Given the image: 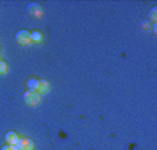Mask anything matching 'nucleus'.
Listing matches in <instances>:
<instances>
[{"mask_svg": "<svg viewBox=\"0 0 157 150\" xmlns=\"http://www.w3.org/2000/svg\"><path fill=\"white\" fill-rule=\"evenodd\" d=\"M22 99H24V103L29 107H36L40 103V93L38 90H27L22 94Z\"/></svg>", "mask_w": 157, "mask_h": 150, "instance_id": "1", "label": "nucleus"}, {"mask_svg": "<svg viewBox=\"0 0 157 150\" xmlns=\"http://www.w3.org/2000/svg\"><path fill=\"white\" fill-rule=\"evenodd\" d=\"M15 40L20 44H22V46H28V44L32 42V39H31V32L27 29L18 31V32L15 33Z\"/></svg>", "mask_w": 157, "mask_h": 150, "instance_id": "2", "label": "nucleus"}, {"mask_svg": "<svg viewBox=\"0 0 157 150\" xmlns=\"http://www.w3.org/2000/svg\"><path fill=\"white\" fill-rule=\"evenodd\" d=\"M27 13L33 18H40L43 15V9L39 3H29L27 7Z\"/></svg>", "mask_w": 157, "mask_h": 150, "instance_id": "3", "label": "nucleus"}, {"mask_svg": "<svg viewBox=\"0 0 157 150\" xmlns=\"http://www.w3.org/2000/svg\"><path fill=\"white\" fill-rule=\"evenodd\" d=\"M17 149L18 150H33L35 149V143L29 138H21L17 144Z\"/></svg>", "mask_w": 157, "mask_h": 150, "instance_id": "4", "label": "nucleus"}, {"mask_svg": "<svg viewBox=\"0 0 157 150\" xmlns=\"http://www.w3.org/2000/svg\"><path fill=\"white\" fill-rule=\"evenodd\" d=\"M20 139L21 138L18 136V133L15 132V131H9V132L6 133V136H4V140H6L9 144H11V146H17Z\"/></svg>", "mask_w": 157, "mask_h": 150, "instance_id": "5", "label": "nucleus"}, {"mask_svg": "<svg viewBox=\"0 0 157 150\" xmlns=\"http://www.w3.org/2000/svg\"><path fill=\"white\" fill-rule=\"evenodd\" d=\"M49 88H50L49 81H46V79L39 81V86H38V92H39V93H44V92H48Z\"/></svg>", "mask_w": 157, "mask_h": 150, "instance_id": "6", "label": "nucleus"}, {"mask_svg": "<svg viewBox=\"0 0 157 150\" xmlns=\"http://www.w3.org/2000/svg\"><path fill=\"white\" fill-rule=\"evenodd\" d=\"M31 39H32V42H35V43H40V42L43 40V35H42V32H39V31H35V32L31 33Z\"/></svg>", "mask_w": 157, "mask_h": 150, "instance_id": "7", "label": "nucleus"}, {"mask_svg": "<svg viewBox=\"0 0 157 150\" xmlns=\"http://www.w3.org/2000/svg\"><path fill=\"white\" fill-rule=\"evenodd\" d=\"M38 86H39V79H35V78H31L28 81V88L31 90H38Z\"/></svg>", "mask_w": 157, "mask_h": 150, "instance_id": "8", "label": "nucleus"}, {"mask_svg": "<svg viewBox=\"0 0 157 150\" xmlns=\"http://www.w3.org/2000/svg\"><path fill=\"white\" fill-rule=\"evenodd\" d=\"M7 70H9V67H7L6 61H3V60H0V74H2V75L7 74Z\"/></svg>", "mask_w": 157, "mask_h": 150, "instance_id": "9", "label": "nucleus"}, {"mask_svg": "<svg viewBox=\"0 0 157 150\" xmlns=\"http://www.w3.org/2000/svg\"><path fill=\"white\" fill-rule=\"evenodd\" d=\"M156 13H157V7H153V9L150 10V13H149V18H150V21H153V22H156L157 21Z\"/></svg>", "mask_w": 157, "mask_h": 150, "instance_id": "10", "label": "nucleus"}, {"mask_svg": "<svg viewBox=\"0 0 157 150\" xmlns=\"http://www.w3.org/2000/svg\"><path fill=\"white\" fill-rule=\"evenodd\" d=\"M0 150H18L17 146H11V144H6V146H3Z\"/></svg>", "mask_w": 157, "mask_h": 150, "instance_id": "11", "label": "nucleus"}, {"mask_svg": "<svg viewBox=\"0 0 157 150\" xmlns=\"http://www.w3.org/2000/svg\"><path fill=\"white\" fill-rule=\"evenodd\" d=\"M142 28H143V29H150V24L146 22V21H145V22L142 24Z\"/></svg>", "mask_w": 157, "mask_h": 150, "instance_id": "12", "label": "nucleus"}, {"mask_svg": "<svg viewBox=\"0 0 157 150\" xmlns=\"http://www.w3.org/2000/svg\"><path fill=\"white\" fill-rule=\"evenodd\" d=\"M151 28H153V32H157V25H156V24H154Z\"/></svg>", "mask_w": 157, "mask_h": 150, "instance_id": "13", "label": "nucleus"}]
</instances>
